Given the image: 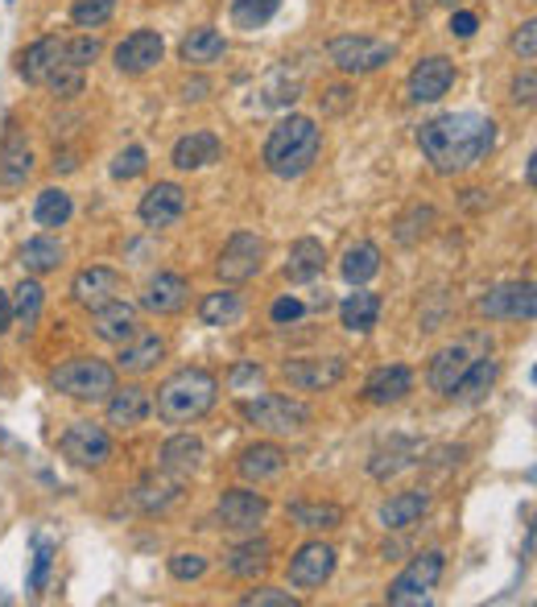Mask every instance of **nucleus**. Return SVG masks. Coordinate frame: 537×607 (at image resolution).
<instances>
[{
  "mask_svg": "<svg viewBox=\"0 0 537 607\" xmlns=\"http://www.w3.org/2000/svg\"><path fill=\"white\" fill-rule=\"evenodd\" d=\"M418 149L443 178L472 174L496 149V121L484 112H443L418 128Z\"/></svg>",
  "mask_w": 537,
  "mask_h": 607,
  "instance_id": "obj_1",
  "label": "nucleus"
},
{
  "mask_svg": "<svg viewBox=\"0 0 537 607\" xmlns=\"http://www.w3.org/2000/svg\"><path fill=\"white\" fill-rule=\"evenodd\" d=\"M220 405V376L203 364H182L154 389V414L166 426H194Z\"/></svg>",
  "mask_w": 537,
  "mask_h": 607,
  "instance_id": "obj_2",
  "label": "nucleus"
},
{
  "mask_svg": "<svg viewBox=\"0 0 537 607\" xmlns=\"http://www.w3.org/2000/svg\"><path fill=\"white\" fill-rule=\"evenodd\" d=\"M318 157H323V128L315 116H302V112H289L268 128L265 149H261L265 170L282 182H298L302 174L315 170Z\"/></svg>",
  "mask_w": 537,
  "mask_h": 607,
  "instance_id": "obj_3",
  "label": "nucleus"
},
{
  "mask_svg": "<svg viewBox=\"0 0 537 607\" xmlns=\"http://www.w3.org/2000/svg\"><path fill=\"white\" fill-rule=\"evenodd\" d=\"M46 385L59 397H71V401L80 405H104L108 393L120 385V373L99 356H71L59 368H50Z\"/></svg>",
  "mask_w": 537,
  "mask_h": 607,
  "instance_id": "obj_4",
  "label": "nucleus"
},
{
  "mask_svg": "<svg viewBox=\"0 0 537 607\" xmlns=\"http://www.w3.org/2000/svg\"><path fill=\"white\" fill-rule=\"evenodd\" d=\"M240 418L249 421L253 430L268 438H298L315 426V409L302 397H285V393H261L240 401Z\"/></svg>",
  "mask_w": 537,
  "mask_h": 607,
  "instance_id": "obj_5",
  "label": "nucleus"
},
{
  "mask_svg": "<svg viewBox=\"0 0 537 607\" xmlns=\"http://www.w3.org/2000/svg\"><path fill=\"white\" fill-rule=\"evenodd\" d=\"M327 59L344 79H364L393 63L397 46L385 42V38H372V33H339V38L327 42Z\"/></svg>",
  "mask_w": 537,
  "mask_h": 607,
  "instance_id": "obj_6",
  "label": "nucleus"
},
{
  "mask_svg": "<svg viewBox=\"0 0 537 607\" xmlns=\"http://www.w3.org/2000/svg\"><path fill=\"white\" fill-rule=\"evenodd\" d=\"M59 454L80 471H104L116 459V438L108 426L80 418L59 435Z\"/></svg>",
  "mask_w": 537,
  "mask_h": 607,
  "instance_id": "obj_7",
  "label": "nucleus"
},
{
  "mask_svg": "<svg viewBox=\"0 0 537 607\" xmlns=\"http://www.w3.org/2000/svg\"><path fill=\"white\" fill-rule=\"evenodd\" d=\"M443 575H446L443 550H422V554H413L410 566L385 587V604H393V607L422 604V599H430V592L443 583Z\"/></svg>",
  "mask_w": 537,
  "mask_h": 607,
  "instance_id": "obj_8",
  "label": "nucleus"
},
{
  "mask_svg": "<svg viewBox=\"0 0 537 607\" xmlns=\"http://www.w3.org/2000/svg\"><path fill=\"white\" fill-rule=\"evenodd\" d=\"M268 496L256 492V483H236V488H223L215 496V525H223L228 533H256L268 521Z\"/></svg>",
  "mask_w": 537,
  "mask_h": 607,
  "instance_id": "obj_9",
  "label": "nucleus"
},
{
  "mask_svg": "<svg viewBox=\"0 0 537 607\" xmlns=\"http://www.w3.org/2000/svg\"><path fill=\"white\" fill-rule=\"evenodd\" d=\"M475 314L488 323H534L537 290L534 281H501L475 297Z\"/></svg>",
  "mask_w": 537,
  "mask_h": 607,
  "instance_id": "obj_10",
  "label": "nucleus"
},
{
  "mask_svg": "<svg viewBox=\"0 0 537 607\" xmlns=\"http://www.w3.org/2000/svg\"><path fill=\"white\" fill-rule=\"evenodd\" d=\"M339 571V554H335L331 542H323V537H310V542H302L289 562H285V578H289V587L294 592H318V587H327Z\"/></svg>",
  "mask_w": 537,
  "mask_h": 607,
  "instance_id": "obj_11",
  "label": "nucleus"
},
{
  "mask_svg": "<svg viewBox=\"0 0 537 607\" xmlns=\"http://www.w3.org/2000/svg\"><path fill=\"white\" fill-rule=\"evenodd\" d=\"M211 269H215L220 285H244V281L261 278V269H265V240L256 232H232L223 240V249Z\"/></svg>",
  "mask_w": 537,
  "mask_h": 607,
  "instance_id": "obj_12",
  "label": "nucleus"
},
{
  "mask_svg": "<svg viewBox=\"0 0 537 607\" xmlns=\"http://www.w3.org/2000/svg\"><path fill=\"white\" fill-rule=\"evenodd\" d=\"M33 178V145L30 133L17 116H4V133H0V190L17 195L25 190Z\"/></svg>",
  "mask_w": 537,
  "mask_h": 607,
  "instance_id": "obj_13",
  "label": "nucleus"
},
{
  "mask_svg": "<svg viewBox=\"0 0 537 607\" xmlns=\"http://www.w3.org/2000/svg\"><path fill=\"white\" fill-rule=\"evenodd\" d=\"M161 59H166V38H161L158 30H149V25L125 33V38L112 46V66H116V75L125 79H141L149 75V71H158Z\"/></svg>",
  "mask_w": 537,
  "mask_h": 607,
  "instance_id": "obj_14",
  "label": "nucleus"
},
{
  "mask_svg": "<svg viewBox=\"0 0 537 607\" xmlns=\"http://www.w3.org/2000/svg\"><path fill=\"white\" fill-rule=\"evenodd\" d=\"M285 385L294 393H331L344 376H348V359L344 356H306V359H285L277 368Z\"/></svg>",
  "mask_w": 537,
  "mask_h": 607,
  "instance_id": "obj_15",
  "label": "nucleus"
},
{
  "mask_svg": "<svg viewBox=\"0 0 537 607\" xmlns=\"http://www.w3.org/2000/svg\"><path fill=\"white\" fill-rule=\"evenodd\" d=\"M475 347H488V335H484V331H480V335H467V339L446 343V347H439V352H434V359L427 364V389L439 393V397H451V389H455V380L463 376V368H467V364L480 356Z\"/></svg>",
  "mask_w": 537,
  "mask_h": 607,
  "instance_id": "obj_16",
  "label": "nucleus"
},
{
  "mask_svg": "<svg viewBox=\"0 0 537 607\" xmlns=\"http://www.w3.org/2000/svg\"><path fill=\"white\" fill-rule=\"evenodd\" d=\"M455 79H459L455 59L427 54V59H418L413 71L406 75V100H410V104H439V100L455 87Z\"/></svg>",
  "mask_w": 537,
  "mask_h": 607,
  "instance_id": "obj_17",
  "label": "nucleus"
},
{
  "mask_svg": "<svg viewBox=\"0 0 537 607\" xmlns=\"http://www.w3.org/2000/svg\"><path fill=\"white\" fill-rule=\"evenodd\" d=\"M104 418H108V430H116V435L141 430L145 421L154 418V389H145L137 380L116 385L108 393V401H104Z\"/></svg>",
  "mask_w": 537,
  "mask_h": 607,
  "instance_id": "obj_18",
  "label": "nucleus"
},
{
  "mask_svg": "<svg viewBox=\"0 0 537 607\" xmlns=\"http://www.w3.org/2000/svg\"><path fill=\"white\" fill-rule=\"evenodd\" d=\"M187 207H190V195L182 182H154V187L137 199V219H141L149 232H166V228H175L178 219L187 216Z\"/></svg>",
  "mask_w": 537,
  "mask_h": 607,
  "instance_id": "obj_19",
  "label": "nucleus"
},
{
  "mask_svg": "<svg viewBox=\"0 0 537 607\" xmlns=\"http://www.w3.org/2000/svg\"><path fill=\"white\" fill-rule=\"evenodd\" d=\"M125 290H128V281H125V273L120 269H112V265H87V269H80L75 278H71V302L80 306V311H99L104 302H112V297H125Z\"/></svg>",
  "mask_w": 537,
  "mask_h": 607,
  "instance_id": "obj_20",
  "label": "nucleus"
},
{
  "mask_svg": "<svg viewBox=\"0 0 537 607\" xmlns=\"http://www.w3.org/2000/svg\"><path fill=\"white\" fill-rule=\"evenodd\" d=\"M137 306H141V314H154V318H175L190 306V281L175 269H158L145 281Z\"/></svg>",
  "mask_w": 537,
  "mask_h": 607,
  "instance_id": "obj_21",
  "label": "nucleus"
},
{
  "mask_svg": "<svg viewBox=\"0 0 537 607\" xmlns=\"http://www.w3.org/2000/svg\"><path fill=\"white\" fill-rule=\"evenodd\" d=\"M66 63V38L59 33H42V38H33L25 50H17V79H25L30 87H46V79Z\"/></svg>",
  "mask_w": 537,
  "mask_h": 607,
  "instance_id": "obj_22",
  "label": "nucleus"
},
{
  "mask_svg": "<svg viewBox=\"0 0 537 607\" xmlns=\"http://www.w3.org/2000/svg\"><path fill=\"white\" fill-rule=\"evenodd\" d=\"M166 356H170V343H166V335L161 331H137L133 339H125L120 347H116V359H112V368L125 376H149L158 373V364H166Z\"/></svg>",
  "mask_w": 537,
  "mask_h": 607,
  "instance_id": "obj_23",
  "label": "nucleus"
},
{
  "mask_svg": "<svg viewBox=\"0 0 537 607\" xmlns=\"http://www.w3.org/2000/svg\"><path fill=\"white\" fill-rule=\"evenodd\" d=\"M87 331L108 347H120L125 339H133L141 331V306L128 302V297H112L99 311L87 314Z\"/></svg>",
  "mask_w": 537,
  "mask_h": 607,
  "instance_id": "obj_24",
  "label": "nucleus"
},
{
  "mask_svg": "<svg viewBox=\"0 0 537 607\" xmlns=\"http://www.w3.org/2000/svg\"><path fill=\"white\" fill-rule=\"evenodd\" d=\"M285 468H289V454H285V447H277L273 438H261V442H249L244 451L236 454V475L244 483H273L282 480Z\"/></svg>",
  "mask_w": 537,
  "mask_h": 607,
  "instance_id": "obj_25",
  "label": "nucleus"
},
{
  "mask_svg": "<svg viewBox=\"0 0 537 607\" xmlns=\"http://www.w3.org/2000/svg\"><path fill=\"white\" fill-rule=\"evenodd\" d=\"M203 463H207L203 438L190 435V430H178V435H170L158 447V471H166V475H175V480L182 483H187L190 475H199Z\"/></svg>",
  "mask_w": 537,
  "mask_h": 607,
  "instance_id": "obj_26",
  "label": "nucleus"
},
{
  "mask_svg": "<svg viewBox=\"0 0 537 607\" xmlns=\"http://www.w3.org/2000/svg\"><path fill=\"white\" fill-rule=\"evenodd\" d=\"M413 385H418V376H413L410 364H380V368H372V376L364 380L360 397L368 405H377V409H389V405L406 401L413 393Z\"/></svg>",
  "mask_w": 537,
  "mask_h": 607,
  "instance_id": "obj_27",
  "label": "nucleus"
},
{
  "mask_svg": "<svg viewBox=\"0 0 537 607\" xmlns=\"http://www.w3.org/2000/svg\"><path fill=\"white\" fill-rule=\"evenodd\" d=\"M223 157V140L211 133V128H190L182 137L175 140V149H170V166L178 174H199L207 166H215Z\"/></svg>",
  "mask_w": 537,
  "mask_h": 607,
  "instance_id": "obj_28",
  "label": "nucleus"
},
{
  "mask_svg": "<svg viewBox=\"0 0 537 607\" xmlns=\"http://www.w3.org/2000/svg\"><path fill=\"white\" fill-rule=\"evenodd\" d=\"M223 571L232 578H244V583H256L261 575L273 571V542L268 537H256L249 533L240 545L223 550Z\"/></svg>",
  "mask_w": 537,
  "mask_h": 607,
  "instance_id": "obj_29",
  "label": "nucleus"
},
{
  "mask_svg": "<svg viewBox=\"0 0 537 607\" xmlns=\"http://www.w3.org/2000/svg\"><path fill=\"white\" fill-rule=\"evenodd\" d=\"M501 373H505V364L496 356H475L467 368H463V376L455 380V389H451V397L446 401H459V405H475L484 401L492 389H496V380H501Z\"/></svg>",
  "mask_w": 537,
  "mask_h": 607,
  "instance_id": "obj_30",
  "label": "nucleus"
},
{
  "mask_svg": "<svg viewBox=\"0 0 537 607\" xmlns=\"http://www.w3.org/2000/svg\"><path fill=\"white\" fill-rule=\"evenodd\" d=\"M17 265L25 269L30 278H46V273H59L66 265V244L54 232H38L30 240H21L17 249Z\"/></svg>",
  "mask_w": 537,
  "mask_h": 607,
  "instance_id": "obj_31",
  "label": "nucleus"
},
{
  "mask_svg": "<svg viewBox=\"0 0 537 607\" xmlns=\"http://www.w3.org/2000/svg\"><path fill=\"white\" fill-rule=\"evenodd\" d=\"M380 314H385V297L372 294L368 285H351V294L339 302V327L348 335H368L380 327Z\"/></svg>",
  "mask_w": 537,
  "mask_h": 607,
  "instance_id": "obj_32",
  "label": "nucleus"
},
{
  "mask_svg": "<svg viewBox=\"0 0 537 607\" xmlns=\"http://www.w3.org/2000/svg\"><path fill=\"white\" fill-rule=\"evenodd\" d=\"M430 504H434V496H430L427 488H406V492H397V496H389L380 504L377 521L389 533L410 530V525H418V521L430 513Z\"/></svg>",
  "mask_w": 537,
  "mask_h": 607,
  "instance_id": "obj_33",
  "label": "nucleus"
},
{
  "mask_svg": "<svg viewBox=\"0 0 537 607\" xmlns=\"http://www.w3.org/2000/svg\"><path fill=\"white\" fill-rule=\"evenodd\" d=\"M223 54H228V38H223L215 25H194V30H187V38L178 42V63H187L190 71L215 66Z\"/></svg>",
  "mask_w": 537,
  "mask_h": 607,
  "instance_id": "obj_34",
  "label": "nucleus"
},
{
  "mask_svg": "<svg viewBox=\"0 0 537 607\" xmlns=\"http://www.w3.org/2000/svg\"><path fill=\"white\" fill-rule=\"evenodd\" d=\"M323 269H327V249H323V240H315V236H298V240L289 244V252H285L282 278L294 281V285H306V281L323 278Z\"/></svg>",
  "mask_w": 537,
  "mask_h": 607,
  "instance_id": "obj_35",
  "label": "nucleus"
},
{
  "mask_svg": "<svg viewBox=\"0 0 537 607\" xmlns=\"http://www.w3.org/2000/svg\"><path fill=\"white\" fill-rule=\"evenodd\" d=\"M285 516L302 533H335L344 525V509L331 500H294V504H285Z\"/></svg>",
  "mask_w": 537,
  "mask_h": 607,
  "instance_id": "obj_36",
  "label": "nucleus"
},
{
  "mask_svg": "<svg viewBox=\"0 0 537 607\" xmlns=\"http://www.w3.org/2000/svg\"><path fill=\"white\" fill-rule=\"evenodd\" d=\"M240 318H244V294L232 290V285H220V290L203 294V302H199V323L211 331L236 327Z\"/></svg>",
  "mask_w": 537,
  "mask_h": 607,
  "instance_id": "obj_37",
  "label": "nucleus"
},
{
  "mask_svg": "<svg viewBox=\"0 0 537 607\" xmlns=\"http://www.w3.org/2000/svg\"><path fill=\"white\" fill-rule=\"evenodd\" d=\"M178 496H182V480H175V475H166V471H149L137 488H133V500H137V509L149 516L166 513L170 504H178Z\"/></svg>",
  "mask_w": 537,
  "mask_h": 607,
  "instance_id": "obj_38",
  "label": "nucleus"
},
{
  "mask_svg": "<svg viewBox=\"0 0 537 607\" xmlns=\"http://www.w3.org/2000/svg\"><path fill=\"white\" fill-rule=\"evenodd\" d=\"M380 269H385V261H380L377 240H356V244H348L344 257H339V278L348 281V285H368Z\"/></svg>",
  "mask_w": 537,
  "mask_h": 607,
  "instance_id": "obj_39",
  "label": "nucleus"
},
{
  "mask_svg": "<svg viewBox=\"0 0 537 607\" xmlns=\"http://www.w3.org/2000/svg\"><path fill=\"white\" fill-rule=\"evenodd\" d=\"M30 216L42 232H59V228H66V223L75 219V199H71L63 187H46V190H38Z\"/></svg>",
  "mask_w": 537,
  "mask_h": 607,
  "instance_id": "obj_40",
  "label": "nucleus"
},
{
  "mask_svg": "<svg viewBox=\"0 0 537 607\" xmlns=\"http://www.w3.org/2000/svg\"><path fill=\"white\" fill-rule=\"evenodd\" d=\"M9 302H13V323L33 331L38 318H42V311H46V285H42V278H21L17 290L9 294Z\"/></svg>",
  "mask_w": 537,
  "mask_h": 607,
  "instance_id": "obj_41",
  "label": "nucleus"
},
{
  "mask_svg": "<svg viewBox=\"0 0 537 607\" xmlns=\"http://www.w3.org/2000/svg\"><path fill=\"white\" fill-rule=\"evenodd\" d=\"M418 454H422V442H413V438H393L385 451L372 454L368 475H372V480H389V475H397L401 468H410Z\"/></svg>",
  "mask_w": 537,
  "mask_h": 607,
  "instance_id": "obj_42",
  "label": "nucleus"
},
{
  "mask_svg": "<svg viewBox=\"0 0 537 607\" xmlns=\"http://www.w3.org/2000/svg\"><path fill=\"white\" fill-rule=\"evenodd\" d=\"M277 9H282V0H232L228 13H232V25H236V30L256 33L277 17Z\"/></svg>",
  "mask_w": 537,
  "mask_h": 607,
  "instance_id": "obj_43",
  "label": "nucleus"
},
{
  "mask_svg": "<svg viewBox=\"0 0 537 607\" xmlns=\"http://www.w3.org/2000/svg\"><path fill=\"white\" fill-rule=\"evenodd\" d=\"M30 545H33V566H30V578H25V592L42 595L50 583V571H54V558H59V545L50 542V537H42V533H33Z\"/></svg>",
  "mask_w": 537,
  "mask_h": 607,
  "instance_id": "obj_44",
  "label": "nucleus"
},
{
  "mask_svg": "<svg viewBox=\"0 0 537 607\" xmlns=\"http://www.w3.org/2000/svg\"><path fill=\"white\" fill-rule=\"evenodd\" d=\"M71 25L75 30H104L116 17V0H71Z\"/></svg>",
  "mask_w": 537,
  "mask_h": 607,
  "instance_id": "obj_45",
  "label": "nucleus"
},
{
  "mask_svg": "<svg viewBox=\"0 0 537 607\" xmlns=\"http://www.w3.org/2000/svg\"><path fill=\"white\" fill-rule=\"evenodd\" d=\"M166 571L175 583H199V578L211 571V558L199 554V550H175L170 558H166Z\"/></svg>",
  "mask_w": 537,
  "mask_h": 607,
  "instance_id": "obj_46",
  "label": "nucleus"
},
{
  "mask_svg": "<svg viewBox=\"0 0 537 607\" xmlns=\"http://www.w3.org/2000/svg\"><path fill=\"white\" fill-rule=\"evenodd\" d=\"M356 83L351 79H339V83H327L323 92H318V112L323 116H348L356 108Z\"/></svg>",
  "mask_w": 537,
  "mask_h": 607,
  "instance_id": "obj_47",
  "label": "nucleus"
},
{
  "mask_svg": "<svg viewBox=\"0 0 537 607\" xmlns=\"http://www.w3.org/2000/svg\"><path fill=\"white\" fill-rule=\"evenodd\" d=\"M145 170H149L145 145H125V149H116V157H112V166H108V174L116 182H137Z\"/></svg>",
  "mask_w": 537,
  "mask_h": 607,
  "instance_id": "obj_48",
  "label": "nucleus"
},
{
  "mask_svg": "<svg viewBox=\"0 0 537 607\" xmlns=\"http://www.w3.org/2000/svg\"><path fill=\"white\" fill-rule=\"evenodd\" d=\"M99 54H104V38L95 30H83V33H75V38H66V63L71 66L87 71V66L99 63Z\"/></svg>",
  "mask_w": 537,
  "mask_h": 607,
  "instance_id": "obj_49",
  "label": "nucleus"
},
{
  "mask_svg": "<svg viewBox=\"0 0 537 607\" xmlns=\"http://www.w3.org/2000/svg\"><path fill=\"white\" fill-rule=\"evenodd\" d=\"M46 92L54 95V100H80V95L87 92V71L63 63L54 75L46 79Z\"/></svg>",
  "mask_w": 537,
  "mask_h": 607,
  "instance_id": "obj_50",
  "label": "nucleus"
},
{
  "mask_svg": "<svg viewBox=\"0 0 537 607\" xmlns=\"http://www.w3.org/2000/svg\"><path fill=\"white\" fill-rule=\"evenodd\" d=\"M306 314H310V306H306L298 294H277L273 306H268V323H273V327H298Z\"/></svg>",
  "mask_w": 537,
  "mask_h": 607,
  "instance_id": "obj_51",
  "label": "nucleus"
},
{
  "mask_svg": "<svg viewBox=\"0 0 537 607\" xmlns=\"http://www.w3.org/2000/svg\"><path fill=\"white\" fill-rule=\"evenodd\" d=\"M434 228V207H413L406 219H397V244H418Z\"/></svg>",
  "mask_w": 537,
  "mask_h": 607,
  "instance_id": "obj_52",
  "label": "nucleus"
},
{
  "mask_svg": "<svg viewBox=\"0 0 537 607\" xmlns=\"http://www.w3.org/2000/svg\"><path fill=\"white\" fill-rule=\"evenodd\" d=\"M240 604L244 607H298V595L285 592V587H268V583H261V587L240 595Z\"/></svg>",
  "mask_w": 537,
  "mask_h": 607,
  "instance_id": "obj_53",
  "label": "nucleus"
},
{
  "mask_svg": "<svg viewBox=\"0 0 537 607\" xmlns=\"http://www.w3.org/2000/svg\"><path fill=\"white\" fill-rule=\"evenodd\" d=\"M508 50H513L522 63H534L537 59V21L534 17H525L522 25L508 33Z\"/></svg>",
  "mask_w": 537,
  "mask_h": 607,
  "instance_id": "obj_54",
  "label": "nucleus"
},
{
  "mask_svg": "<svg viewBox=\"0 0 537 607\" xmlns=\"http://www.w3.org/2000/svg\"><path fill=\"white\" fill-rule=\"evenodd\" d=\"M534 92H537V75L525 66V71H517L513 83H508V104H513V108H534Z\"/></svg>",
  "mask_w": 537,
  "mask_h": 607,
  "instance_id": "obj_55",
  "label": "nucleus"
},
{
  "mask_svg": "<svg viewBox=\"0 0 537 607\" xmlns=\"http://www.w3.org/2000/svg\"><path fill=\"white\" fill-rule=\"evenodd\" d=\"M211 92H215V83L207 75H187L178 83V100L182 104H203V100H211Z\"/></svg>",
  "mask_w": 537,
  "mask_h": 607,
  "instance_id": "obj_56",
  "label": "nucleus"
},
{
  "mask_svg": "<svg viewBox=\"0 0 537 607\" xmlns=\"http://www.w3.org/2000/svg\"><path fill=\"white\" fill-rule=\"evenodd\" d=\"M261 376H265V368L253 359V364H236L232 376H228V385H232V389H244V385H261Z\"/></svg>",
  "mask_w": 537,
  "mask_h": 607,
  "instance_id": "obj_57",
  "label": "nucleus"
},
{
  "mask_svg": "<svg viewBox=\"0 0 537 607\" xmlns=\"http://www.w3.org/2000/svg\"><path fill=\"white\" fill-rule=\"evenodd\" d=\"M475 30H480V17H475L472 9H455V13H451V33H455V38H472Z\"/></svg>",
  "mask_w": 537,
  "mask_h": 607,
  "instance_id": "obj_58",
  "label": "nucleus"
},
{
  "mask_svg": "<svg viewBox=\"0 0 537 607\" xmlns=\"http://www.w3.org/2000/svg\"><path fill=\"white\" fill-rule=\"evenodd\" d=\"M50 170H54V174H75V170H80V154H75V149H54Z\"/></svg>",
  "mask_w": 537,
  "mask_h": 607,
  "instance_id": "obj_59",
  "label": "nucleus"
},
{
  "mask_svg": "<svg viewBox=\"0 0 537 607\" xmlns=\"http://www.w3.org/2000/svg\"><path fill=\"white\" fill-rule=\"evenodd\" d=\"M13 327V302H9V290H0V335Z\"/></svg>",
  "mask_w": 537,
  "mask_h": 607,
  "instance_id": "obj_60",
  "label": "nucleus"
},
{
  "mask_svg": "<svg viewBox=\"0 0 537 607\" xmlns=\"http://www.w3.org/2000/svg\"><path fill=\"white\" fill-rule=\"evenodd\" d=\"M537 157L529 154V161H525V182H529V187H534V178H537V166H534Z\"/></svg>",
  "mask_w": 537,
  "mask_h": 607,
  "instance_id": "obj_61",
  "label": "nucleus"
}]
</instances>
